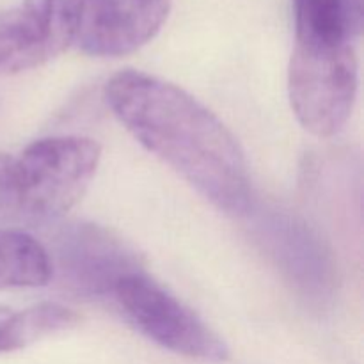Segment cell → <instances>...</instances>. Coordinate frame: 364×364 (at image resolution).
Returning <instances> with one entry per match:
<instances>
[{
	"label": "cell",
	"instance_id": "cell-1",
	"mask_svg": "<svg viewBox=\"0 0 364 364\" xmlns=\"http://www.w3.org/2000/svg\"><path fill=\"white\" fill-rule=\"evenodd\" d=\"M105 100L117 121L149 153L217 210L230 215L251 212L244 151L226 124L194 96L171 82L127 70L107 82Z\"/></svg>",
	"mask_w": 364,
	"mask_h": 364
},
{
	"label": "cell",
	"instance_id": "cell-2",
	"mask_svg": "<svg viewBox=\"0 0 364 364\" xmlns=\"http://www.w3.org/2000/svg\"><path fill=\"white\" fill-rule=\"evenodd\" d=\"M102 159L96 141L80 135L46 137L11 160L18 224L55 223L82 199Z\"/></svg>",
	"mask_w": 364,
	"mask_h": 364
},
{
	"label": "cell",
	"instance_id": "cell-3",
	"mask_svg": "<svg viewBox=\"0 0 364 364\" xmlns=\"http://www.w3.org/2000/svg\"><path fill=\"white\" fill-rule=\"evenodd\" d=\"M358 95L354 45H295L288 96L299 123L316 137H333L350 117Z\"/></svg>",
	"mask_w": 364,
	"mask_h": 364
},
{
	"label": "cell",
	"instance_id": "cell-4",
	"mask_svg": "<svg viewBox=\"0 0 364 364\" xmlns=\"http://www.w3.org/2000/svg\"><path fill=\"white\" fill-rule=\"evenodd\" d=\"M112 297L132 326L162 348L203 361L230 358L223 338L142 270L121 279Z\"/></svg>",
	"mask_w": 364,
	"mask_h": 364
},
{
	"label": "cell",
	"instance_id": "cell-5",
	"mask_svg": "<svg viewBox=\"0 0 364 364\" xmlns=\"http://www.w3.org/2000/svg\"><path fill=\"white\" fill-rule=\"evenodd\" d=\"M52 279L80 297H109L121 279L141 270L135 252L121 238L96 224L63 226L46 249Z\"/></svg>",
	"mask_w": 364,
	"mask_h": 364
},
{
	"label": "cell",
	"instance_id": "cell-6",
	"mask_svg": "<svg viewBox=\"0 0 364 364\" xmlns=\"http://www.w3.org/2000/svg\"><path fill=\"white\" fill-rule=\"evenodd\" d=\"M82 0H23L0 13V75L34 70L75 41Z\"/></svg>",
	"mask_w": 364,
	"mask_h": 364
},
{
	"label": "cell",
	"instance_id": "cell-7",
	"mask_svg": "<svg viewBox=\"0 0 364 364\" xmlns=\"http://www.w3.org/2000/svg\"><path fill=\"white\" fill-rule=\"evenodd\" d=\"M171 0H82L75 45L96 57H121L155 38Z\"/></svg>",
	"mask_w": 364,
	"mask_h": 364
},
{
	"label": "cell",
	"instance_id": "cell-8",
	"mask_svg": "<svg viewBox=\"0 0 364 364\" xmlns=\"http://www.w3.org/2000/svg\"><path fill=\"white\" fill-rule=\"evenodd\" d=\"M258 240L299 290L315 299L329 295L334 270L322 240L295 215L281 210L263 213L256 223Z\"/></svg>",
	"mask_w": 364,
	"mask_h": 364
},
{
	"label": "cell",
	"instance_id": "cell-9",
	"mask_svg": "<svg viewBox=\"0 0 364 364\" xmlns=\"http://www.w3.org/2000/svg\"><path fill=\"white\" fill-rule=\"evenodd\" d=\"M295 45H354L363 31V0H294Z\"/></svg>",
	"mask_w": 364,
	"mask_h": 364
},
{
	"label": "cell",
	"instance_id": "cell-10",
	"mask_svg": "<svg viewBox=\"0 0 364 364\" xmlns=\"http://www.w3.org/2000/svg\"><path fill=\"white\" fill-rule=\"evenodd\" d=\"M50 281L45 245L25 231L0 228V290L45 287Z\"/></svg>",
	"mask_w": 364,
	"mask_h": 364
},
{
	"label": "cell",
	"instance_id": "cell-11",
	"mask_svg": "<svg viewBox=\"0 0 364 364\" xmlns=\"http://www.w3.org/2000/svg\"><path fill=\"white\" fill-rule=\"evenodd\" d=\"M77 322V313L57 302H43L23 311L0 306V354L20 350Z\"/></svg>",
	"mask_w": 364,
	"mask_h": 364
},
{
	"label": "cell",
	"instance_id": "cell-12",
	"mask_svg": "<svg viewBox=\"0 0 364 364\" xmlns=\"http://www.w3.org/2000/svg\"><path fill=\"white\" fill-rule=\"evenodd\" d=\"M11 160L13 156L0 153V223L18 224L13 185H11Z\"/></svg>",
	"mask_w": 364,
	"mask_h": 364
}]
</instances>
